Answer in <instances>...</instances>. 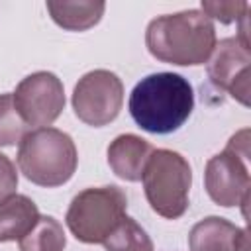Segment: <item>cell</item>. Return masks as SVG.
<instances>
[{"mask_svg":"<svg viewBox=\"0 0 251 251\" xmlns=\"http://www.w3.org/2000/svg\"><path fill=\"white\" fill-rule=\"evenodd\" d=\"M127 108L141 129L167 135L190 118L194 110V90L182 75L153 73L133 86Z\"/></svg>","mask_w":251,"mask_h":251,"instance_id":"6da1fadb","label":"cell"},{"mask_svg":"<svg viewBox=\"0 0 251 251\" xmlns=\"http://www.w3.org/2000/svg\"><path fill=\"white\" fill-rule=\"evenodd\" d=\"M145 45L157 61L178 67L204 65L216 47V27L200 10L165 14L149 22Z\"/></svg>","mask_w":251,"mask_h":251,"instance_id":"7a4b0ae2","label":"cell"},{"mask_svg":"<svg viewBox=\"0 0 251 251\" xmlns=\"http://www.w3.org/2000/svg\"><path fill=\"white\" fill-rule=\"evenodd\" d=\"M76 163L78 155L73 137L57 127L27 131L18 147V167L37 186L55 188L69 182Z\"/></svg>","mask_w":251,"mask_h":251,"instance_id":"3957f363","label":"cell"},{"mask_svg":"<svg viewBox=\"0 0 251 251\" xmlns=\"http://www.w3.org/2000/svg\"><path fill=\"white\" fill-rule=\"evenodd\" d=\"M141 180L145 198L155 214L167 220H176L186 212L192 171L180 153L171 149H153Z\"/></svg>","mask_w":251,"mask_h":251,"instance_id":"277c9868","label":"cell"},{"mask_svg":"<svg viewBox=\"0 0 251 251\" xmlns=\"http://www.w3.org/2000/svg\"><path fill=\"white\" fill-rule=\"evenodd\" d=\"M127 196L116 184L92 186L78 192L67 210L65 222L82 243H102L126 216Z\"/></svg>","mask_w":251,"mask_h":251,"instance_id":"5b68a950","label":"cell"},{"mask_svg":"<svg viewBox=\"0 0 251 251\" xmlns=\"http://www.w3.org/2000/svg\"><path fill=\"white\" fill-rule=\"evenodd\" d=\"M249 159V131H237L226 145V149L214 155L206 163L204 171V186L208 196L224 208L241 206L245 214V206L249 202L251 176L247 169Z\"/></svg>","mask_w":251,"mask_h":251,"instance_id":"8992f818","label":"cell"},{"mask_svg":"<svg viewBox=\"0 0 251 251\" xmlns=\"http://www.w3.org/2000/svg\"><path fill=\"white\" fill-rule=\"evenodd\" d=\"M124 104V84L120 76L106 69H96L78 78L73 90V110L80 122L102 127L114 122Z\"/></svg>","mask_w":251,"mask_h":251,"instance_id":"52a82bcc","label":"cell"},{"mask_svg":"<svg viewBox=\"0 0 251 251\" xmlns=\"http://www.w3.org/2000/svg\"><path fill=\"white\" fill-rule=\"evenodd\" d=\"M12 96L27 127H49L65 108L63 82L49 71H37L22 78Z\"/></svg>","mask_w":251,"mask_h":251,"instance_id":"ba28073f","label":"cell"},{"mask_svg":"<svg viewBox=\"0 0 251 251\" xmlns=\"http://www.w3.org/2000/svg\"><path fill=\"white\" fill-rule=\"evenodd\" d=\"M210 82L231 94L243 106H249V78H251V51L237 37H226L216 43L208 59Z\"/></svg>","mask_w":251,"mask_h":251,"instance_id":"9c48e42d","label":"cell"},{"mask_svg":"<svg viewBox=\"0 0 251 251\" xmlns=\"http://www.w3.org/2000/svg\"><path fill=\"white\" fill-rule=\"evenodd\" d=\"M247 235L245 227H237L220 216H208L192 226L188 247L190 251H247Z\"/></svg>","mask_w":251,"mask_h":251,"instance_id":"30bf717a","label":"cell"},{"mask_svg":"<svg viewBox=\"0 0 251 251\" xmlns=\"http://www.w3.org/2000/svg\"><path fill=\"white\" fill-rule=\"evenodd\" d=\"M153 153V145L135 133H122L108 145V165L124 180H141L143 169Z\"/></svg>","mask_w":251,"mask_h":251,"instance_id":"8fae6325","label":"cell"},{"mask_svg":"<svg viewBox=\"0 0 251 251\" xmlns=\"http://www.w3.org/2000/svg\"><path fill=\"white\" fill-rule=\"evenodd\" d=\"M37 204L24 196L14 194L0 204V243L6 241H20L27 235L39 220Z\"/></svg>","mask_w":251,"mask_h":251,"instance_id":"7c38bea8","label":"cell"},{"mask_svg":"<svg viewBox=\"0 0 251 251\" xmlns=\"http://www.w3.org/2000/svg\"><path fill=\"white\" fill-rule=\"evenodd\" d=\"M47 10L57 25L69 31H84L94 27L106 10V4L100 0H78V2H67V0H49Z\"/></svg>","mask_w":251,"mask_h":251,"instance_id":"4fadbf2b","label":"cell"},{"mask_svg":"<svg viewBox=\"0 0 251 251\" xmlns=\"http://www.w3.org/2000/svg\"><path fill=\"white\" fill-rule=\"evenodd\" d=\"M20 251H63L67 235L53 216H39L33 229L20 241Z\"/></svg>","mask_w":251,"mask_h":251,"instance_id":"5bb4252c","label":"cell"},{"mask_svg":"<svg viewBox=\"0 0 251 251\" xmlns=\"http://www.w3.org/2000/svg\"><path fill=\"white\" fill-rule=\"evenodd\" d=\"M106 251H153V241L147 231L129 216H124L110 235L102 241Z\"/></svg>","mask_w":251,"mask_h":251,"instance_id":"9a60e30c","label":"cell"},{"mask_svg":"<svg viewBox=\"0 0 251 251\" xmlns=\"http://www.w3.org/2000/svg\"><path fill=\"white\" fill-rule=\"evenodd\" d=\"M27 133V124L16 110L14 96L10 92L0 94V147L16 145Z\"/></svg>","mask_w":251,"mask_h":251,"instance_id":"2e32d148","label":"cell"},{"mask_svg":"<svg viewBox=\"0 0 251 251\" xmlns=\"http://www.w3.org/2000/svg\"><path fill=\"white\" fill-rule=\"evenodd\" d=\"M202 14H206L210 20H218L220 24H231L239 22L249 12V2L243 0H202Z\"/></svg>","mask_w":251,"mask_h":251,"instance_id":"e0dca14e","label":"cell"},{"mask_svg":"<svg viewBox=\"0 0 251 251\" xmlns=\"http://www.w3.org/2000/svg\"><path fill=\"white\" fill-rule=\"evenodd\" d=\"M18 188V173H16V165L10 161V157H6L4 153H0V204L14 196Z\"/></svg>","mask_w":251,"mask_h":251,"instance_id":"ac0fdd59","label":"cell"}]
</instances>
